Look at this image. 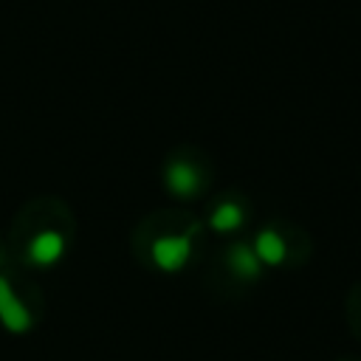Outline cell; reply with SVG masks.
I'll list each match as a JSON object with an SVG mask.
<instances>
[{"mask_svg":"<svg viewBox=\"0 0 361 361\" xmlns=\"http://www.w3.org/2000/svg\"><path fill=\"white\" fill-rule=\"evenodd\" d=\"M0 324L11 336H23L34 327V313L23 302V296L14 290V285L0 274Z\"/></svg>","mask_w":361,"mask_h":361,"instance_id":"cell-4","label":"cell"},{"mask_svg":"<svg viewBox=\"0 0 361 361\" xmlns=\"http://www.w3.org/2000/svg\"><path fill=\"white\" fill-rule=\"evenodd\" d=\"M248 223V209L245 203H240L237 197H226L220 203H214L206 214V226L220 234V237H228V234H237L243 226Z\"/></svg>","mask_w":361,"mask_h":361,"instance_id":"cell-5","label":"cell"},{"mask_svg":"<svg viewBox=\"0 0 361 361\" xmlns=\"http://www.w3.org/2000/svg\"><path fill=\"white\" fill-rule=\"evenodd\" d=\"M164 189L175 197V200H192L203 192L206 186V175L200 169V164L195 158H183L175 155L164 164Z\"/></svg>","mask_w":361,"mask_h":361,"instance_id":"cell-2","label":"cell"},{"mask_svg":"<svg viewBox=\"0 0 361 361\" xmlns=\"http://www.w3.org/2000/svg\"><path fill=\"white\" fill-rule=\"evenodd\" d=\"M251 248H254V254L259 257V262L265 265V271H268V268H279V265H285V259H288V240H285V234H282L279 228H274V226L259 228V231L254 234V240H251Z\"/></svg>","mask_w":361,"mask_h":361,"instance_id":"cell-7","label":"cell"},{"mask_svg":"<svg viewBox=\"0 0 361 361\" xmlns=\"http://www.w3.org/2000/svg\"><path fill=\"white\" fill-rule=\"evenodd\" d=\"M68 254V237L62 228H42L25 245V262L39 271H51Z\"/></svg>","mask_w":361,"mask_h":361,"instance_id":"cell-3","label":"cell"},{"mask_svg":"<svg viewBox=\"0 0 361 361\" xmlns=\"http://www.w3.org/2000/svg\"><path fill=\"white\" fill-rule=\"evenodd\" d=\"M223 259H226L228 274H231L234 279H240V282H257V279L265 274V265L259 262V257L254 254L251 243H245V240L231 243V245L226 248Z\"/></svg>","mask_w":361,"mask_h":361,"instance_id":"cell-6","label":"cell"},{"mask_svg":"<svg viewBox=\"0 0 361 361\" xmlns=\"http://www.w3.org/2000/svg\"><path fill=\"white\" fill-rule=\"evenodd\" d=\"M195 240H197V228H183V231H166L149 240L147 254H149V265L161 274H180L192 254H195Z\"/></svg>","mask_w":361,"mask_h":361,"instance_id":"cell-1","label":"cell"}]
</instances>
